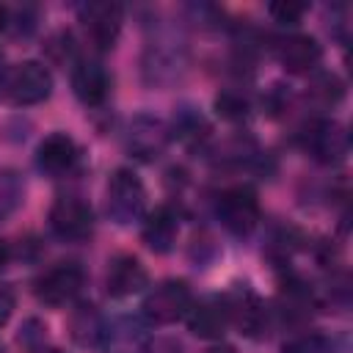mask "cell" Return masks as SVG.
Segmentation results:
<instances>
[{
    "instance_id": "6da1fadb",
    "label": "cell",
    "mask_w": 353,
    "mask_h": 353,
    "mask_svg": "<svg viewBox=\"0 0 353 353\" xmlns=\"http://www.w3.org/2000/svg\"><path fill=\"white\" fill-rule=\"evenodd\" d=\"M215 215L226 232L234 237H245L259 223V199L251 185L226 188L215 201Z\"/></svg>"
},
{
    "instance_id": "7a4b0ae2",
    "label": "cell",
    "mask_w": 353,
    "mask_h": 353,
    "mask_svg": "<svg viewBox=\"0 0 353 353\" xmlns=\"http://www.w3.org/2000/svg\"><path fill=\"white\" fill-rule=\"evenodd\" d=\"M108 215L127 226L132 221H138L146 210V188L141 182V176L132 168H116L113 176L108 179Z\"/></svg>"
},
{
    "instance_id": "3957f363",
    "label": "cell",
    "mask_w": 353,
    "mask_h": 353,
    "mask_svg": "<svg viewBox=\"0 0 353 353\" xmlns=\"http://www.w3.org/2000/svg\"><path fill=\"white\" fill-rule=\"evenodd\" d=\"M3 88L14 105H39L52 94V74L41 61H22L6 74Z\"/></svg>"
},
{
    "instance_id": "277c9868",
    "label": "cell",
    "mask_w": 353,
    "mask_h": 353,
    "mask_svg": "<svg viewBox=\"0 0 353 353\" xmlns=\"http://www.w3.org/2000/svg\"><path fill=\"white\" fill-rule=\"evenodd\" d=\"M190 306H193L190 287L185 281H179V279L160 281L143 298V314L157 325H171L176 320H185Z\"/></svg>"
},
{
    "instance_id": "5b68a950",
    "label": "cell",
    "mask_w": 353,
    "mask_h": 353,
    "mask_svg": "<svg viewBox=\"0 0 353 353\" xmlns=\"http://www.w3.org/2000/svg\"><path fill=\"white\" fill-rule=\"evenodd\" d=\"M50 229L66 243H83L94 232V210L80 196H61L50 207Z\"/></svg>"
},
{
    "instance_id": "8992f818",
    "label": "cell",
    "mask_w": 353,
    "mask_h": 353,
    "mask_svg": "<svg viewBox=\"0 0 353 353\" xmlns=\"http://www.w3.org/2000/svg\"><path fill=\"white\" fill-rule=\"evenodd\" d=\"M226 312H229V325H234L243 336L259 339L268 331V306L265 301L248 290V287H234L229 295H223Z\"/></svg>"
},
{
    "instance_id": "52a82bcc",
    "label": "cell",
    "mask_w": 353,
    "mask_h": 353,
    "mask_svg": "<svg viewBox=\"0 0 353 353\" xmlns=\"http://www.w3.org/2000/svg\"><path fill=\"white\" fill-rule=\"evenodd\" d=\"M85 284V273L77 262H58L36 281V298L47 306L72 303Z\"/></svg>"
},
{
    "instance_id": "ba28073f",
    "label": "cell",
    "mask_w": 353,
    "mask_h": 353,
    "mask_svg": "<svg viewBox=\"0 0 353 353\" xmlns=\"http://www.w3.org/2000/svg\"><path fill=\"white\" fill-rule=\"evenodd\" d=\"M80 22H83V30H85L88 41L97 50H113L116 39L121 33L124 11L116 3L99 0V3H88V6L80 8Z\"/></svg>"
},
{
    "instance_id": "9c48e42d",
    "label": "cell",
    "mask_w": 353,
    "mask_h": 353,
    "mask_svg": "<svg viewBox=\"0 0 353 353\" xmlns=\"http://www.w3.org/2000/svg\"><path fill=\"white\" fill-rule=\"evenodd\" d=\"M303 149L325 165H336L345 160L347 154V132L342 124L331 121V119H320L312 121L303 132Z\"/></svg>"
},
{
    "instance_id": "30bf717a",
    "label": "cell",
    "mask_w": 353,
    "mask_h": 353,
    "mask_svg": "<svg viewBox=\"0 0 353 353\" xmlns=\"http://www.w3.org/2000/svg\"><path fill=\"white\" fill-rule=\"evenodd\" d=\"M276 58L279 63L292 72V74H303L312 72L320 61H323V47L317 44L314 36L306 33H287L276 41Z\"/></svg>"
},
{
    "instance_id": "8fae6325",
    "label": "cell",
    "mask_w": 353,
    "mask_h": 353,
    "mask_svg": "<svg viewBox=\"0 0 353 353\" xmlns=\"http://www.w3.org/2000/svg\"><path fill=\"white\" fill-rule=\"evenodd\" d=\"M149 281V273L146 268L141 265L138 256L132 254H119L108 262V270H105V287H108V295L113 298H130L135 292H141Z\"/></svg>"
},
{
    "instance_id": "7c38bea8",
    "label": "cell",
    "mask_w": 353,
    "mask_h": 353,
    "mask_svg": "<svg viewBox=\"0 0 353 353\" xmlns=\"http://www.w3.org/2000/svg\"><path fill=\"white\" fill-rule=\"evenodd\" d=\"M72 91L88 108L102 105L110 94V77H108L105 66L99 61H91V58L77 61L72 69Z\"/></svg>"
},
{
    "instance_id": "4fadbf2b",
    "label": "cell",
    "mask_w": 353,
    "mask_h": 353,
    "mask_svg": "<svg viewBox=\"0 0 353 353\" xmlns=\"http://www.w3.org/2000/svg\"><path fill=\"white\" fill-rule=\"evenodd\" d=\"M168 141V130L160 119L149 116V113H141L130 121V130H127V149L141 157V160H152L163 152Z\"/></svg>"
},
{
    "instance_id": "5bb4252c",
    "label": "cell",
    "mask_w": 353,
    "mask_h": 353,
    "mask_svg": "<svg viewBox=\"0 0 353 353\" xmlns=\"http://www.w3.org/2000/svg\"><path fill=\"white\" fill-rule=\"evenodd\" d=\"M74 163H77V143L66 132H50L36 149V165L41 174L61 176L72 171Z\"/></svg>"
},
{
    "instance_id": "9a60e30c",
    "label": "cell",
    "mask_w": 353,
    "mask_h": 353,
    "mask_svg": "<svg viewBox=\"0 0 353 353\" xmlns=\"http://www.w3.org/2000/svg\"><path fill=\"white\" fill-rule=\"evenodd\" d=\"M188 328L190 334L201 336V339H218L226 334L229 328V312H226V301L218 295L201 298L199 303L193 301L190 312H188Z\"/></svg>"
},
{
    "instance_id": "2e32d148",
    "label": "cell",
    "mask_w": 353,
    "mask_h": 353,
    "mask_svg": "<svg viewBox=\"0 0 353 353\" xmlns=\"http://www.w3.org/2000/svg\"><path fill=\"white\" fill-rule=\"evenodd\" d=\"M143 243L154 251V254H168L179 237V218L171 207H157L154 212L146 215L143 229H141Z\"/></svg>"
},
{
    "instance_id": "e0dca14e",
    "label": "cell",
    "mask_w": 353,
    "mask_h": 353,
    "mask_svg": "<svg viewBox=\"0 0 353 353\" xmlns=\"http://www.w3.org/2000/svg\"><path fill=\"white\" fill-rule=\"evenodd\" d=\"M69 331H72V339H74L77 345L88 347V345H102V342H105L108 325H105L102 314L97 312V306L80 303V306L72 312V317H69Z\"/></svg>"
},
{
    "instance_id": "ac0fdd59",
    "label": "cell",
    "mask_w": 353,
    "mask_h": 353,
    "mask_svg": "<svg viewBox=\"0 0 353 353\" xmlns=\"http://www.w3.org/2000/svg\"><path fill=\"white\" fill-rule=\"evenodd\" d=\"M279 306H281V314L290 317V320H306L312 314V306H314V295L306 284L301 281H287L279 292Z\"/></svg>"
},
{
    "instance_id": "d6986e66",
    "label": "cell",
    "mask_w": 353,
    "mask_h": 353,
    "mask_svg": "<svg viewBox=\"0 0 353 353\" xmlns=\"http://www.w3.org/2000/svg\"><path fill=\"white\" fill-rule=\"evenodd\" d=\"M110 353H138L143 347V331L138 320H119L116 325H108L105 342Z\"/></svg>"
},
{
    "instance_id": "ffe728a7",
    "label": "cell",
    "mask_w": 353,
    "mask_h": 353,
    "mask_svg": "<svg viewBox=\"0 0 353 353\" xmlns=\"http://www.w3.org/2000/svg\"><path fill=\"white\" fill-rule=\"evenodd\" d=\"M215 110H218V116H223L226 121H243V119L248 116V99H245L240 91L226 88V91H221V94L215 97Z\"/></svg>"
},
{
    "instance_id": "44dd1931",
    "label": "cell",
    "mask_w": 353,
    "mask_h": 353,
    "mask_svg": "<svg viewBox=\"0 0 353 353\" xmlns=\"http://www.w3.org/2000/svg\"><path fill=\"white\" fill-rule=\"evenodd\" d=\"M312 94H314L323 105H336V102L342 99V94H345V83H342L334 72H323V74L314 80Z\"/></svg>"
},
{
    "instance_id": "7402d4cb",
    "label": "cell",
    "mask_w": 353,
    "mask_h": 353,
    "mask_svg": "<svg viewBox=\"0 0 353 353\" xmlns=\"http://www.w3.org/2000/svg\"><path fill=\"white\" fill-rule=\"evenodd\" d=\"M22 199V185L11 171H0V218H6Z\"/></svg>"
},
{
    "instance_id": "603a6c76",
    "label": "cell",
    "mask_w": 353,
    "mask_h": 353,
    "mask_svg": "<svg viewBox=\"0 0 353 353\" xmlns=\"http://www.w3.org/2000/svg\"><path fill=\"white\" fill-rule=\"evenodd\" d=\"M268 14L279 25H298L303 19V14H306V6L303 3H295V0H281V3H270L268 6Z\"/></svg>"
},
{
    "instance_id": "cb8c5ba5",
    "label": "cell",
    "mask_w": 353,
    "mask_h": 353,
    "mask_svg": "<svg viewBox=\"0 0 353 353\" xmlns=\"http://www.w3.org/2000/svg\"><path fill=\"white\" fill-rule=\"evenodd\" d=\"M284 353H328V339L320 334H303L284 345Z\"/></svg>"
},
{
    "instance_id": "d4e9b609",
    "label": "cell",
    "mask_w": 353,
    "mask_h": 353,
    "mask_svg": "<svg viewBox=\"0 0 353 353\" xmlns=\"http://www.w3.org/2000/svg\"><path fill=\"white\" fill-rule=\"evenodd\" d=\"M14 292L8 290V287H0V328L8 323V317H11V312H14Z\"/></svg>"
},
{
    "instance_id": "484cf974",
    "label": "cell",
    "mask_w": 353,
    "mask_h": 353,
    "mask_svg": "<svg viewBox=\"0 0 353 353\" xmlns=\"http://www.w3.org/2000/svg\"><path fill=\"white\" fill-rule=\"evenodd\" d=\"M152 353H182V345L174 339H154Z\"/></svg>"
},
{
    "instance_id": "4316f807",
    "label": "cell",
    "mask_w": 353,
    "mask_h": 353,
    "mask_svg": "<svg viewBox=\"0 0 353 353\" xmlns=\"http://www.w3.org/2000/svg\"><path fill=\"white\" fill-rule=\"evenodd\" d=\"M8 259H11V248H8L6 240H0V270L8 265Z\"/></svg>"
},
{
    "instance_id": "83f0119b",
    "label": "cell",
    "mask_w": 353,
    "mask_h": 353,
    "mask_svg": "<svg viewBox=\"0 0 353 353\" xmlns=\"http://www.w3.org/2000/svg\"><path fill=\"white\" fill-rule=\"evenodd\" d=\"M6 25H8V8H6V6H0V33L6 30Z\"/></svg>"
},
{
    "instance_id": "f1b7e54d",
    "label": "cell",
    "mask_w": 353,
    "mask_h": 353,
    "mask_svg": "<svg viewBox=\"0 0 353 353\" xmlns=\"http://www.w3.org/2000/svg\"><path fill=\"white\" fill-rule=\"evenodd\" d=\"M207 353H234V350H232V347H223V345H221V347H212V350H207Z\"/></svg>"
},
{
    "instance_id": "f546056e",
    "label": "cell",
    "mask_w": 353,
    "mask_h": 353,
    "mask_svg": "<svg viewBox=\"0 0 353 353\" xmlns=\"http://www.w3.org/2000/svg\"><path fill=\"white\" fill-rule=\"evenodd\" d=\"M6 83V74H3V58H0V85Z\"/></svg>"
},
{
    "instance_id": "4dcf8cb0",
    "label": "cell",
    "mask_w": 353,
    "mask_h": 353,
    "mask_svg": "<svg viewBox=\"0 0 353 353\" xmlns=\"http://www.w3.org/2000/svg\"><path fill=\"white\" fill-rule=\"evenodd\" d=\"M47 353H61V350H47Z\"/></svg>"
}]
</instances>
